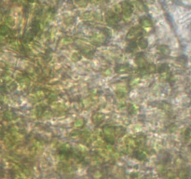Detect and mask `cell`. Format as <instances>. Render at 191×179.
I'll list each match as a JSON object with an SVG mask.
<instances>
[{
    "mask_svg": "<svg viewBox=\"0 0 191 179\" xmlns=\"http://www.w3.org/2000/svg\"><path fill=\"white\" fill-rule=\"evenodd\" d=\"M45 111H46V106H45L44 105H37V107H36V114H37V117L42 116L45 113Z\"/></svg>",
    "mask_w": 191,
    "mask_h": 179,
    "instance_id": "ac0fdd59",
    "label": "cell"
},
{
    "mask_svg": "<svg viewBox=\"0 0 191 179\" xmlns=\"http://www.w3.org/2000/svg\"><path fill=\"white\" fill-rule=\"evenodd\" d=\"M73 125L75 128H82L85 125V120L83 119H78L77 120H75Z\"/></svg>",
    "mask_w": 191,
    "mask_h": 179,
    "instance_id": "44dd1931",
    "label": "cell"
},
{
    "mask_svg": "<svg viewBox=\"0 0 191 179\" xmlns=\"http://www.w3.org/2000/svg\"><path fill=\"white\" fill-rule=\"evenodd\" d=\"M104 140L110 145H113L116 137V128L112 126H105L103 129Z\"/></svg>",
    "mask_w": 191,
    "mask_h": 179,
    "instance_id": "6da1fadb",
    "label": "cell"
},
{
    "mask_svg": "<svg viewBox=\"0 0 191 179\" xmlns=\"http://www.w3.org/2000/svg\"><path fill=\"white\" fill-rule=\"evenodd\" d=\"M80 58H81V56H80L79 53L75 52V53L72 55V61H73V62H78V61L80 60Z\"/></svg>",
    "mask_w": 191,
    "mask_h": 179,
    "instance_id": "484cf974",
    "label": "cell"
},
{
    "mask_svg": "<svg viewBox=\"0 0 191 179\" xmlns=\"http://www.w3.org/2000/svg\"><path fill=\"white\" fill-rule=\"evenodd\" d=\"M121 12L123 13V16L125 18H130V16H132V14H133V7H132V5H130L129 2L127 1H124L121 3Z\"/></svg>",
    "mask_w": 191,
    "mask_h": 179,
    "instance_id": "277c9868",
    "label": "cell"
},
{
    "mask_svg": "<svg viewBox=\"0 0 191 179\" xmlns=\"http://www.w3.org/2000/svg\"><path fill=\"white\" fill-rule=\"evenodd\" d=\"M57 169H58L59 171L63 172V173H67V172H71L73 168H72L71 165L68 164V163H65L63 161H61V162L58 163Z\"/></svg>",
    "mask_w": 191,
    "mask_h": 179,
    "instance_id": "30bf717a",
    "label": "cell"
},
{
    "mask_svg": "<svg viewBox=\"0 0 191 179\" xmlns=\"http://www.w3.org/2000/svg\"><path fill=\"white\" fill-rule=\"evenodd\" d=\"M135 63H136V64L139 66V67H144V66H145L147 64V60H145V57H144V55L143 53H138L136 55V58H135Z\"/></svg>",
    "mask_w": 191,
    "mask_h": 179,
    "instance_id": "9c48e42d",
    "label": "cell"
},
{
    "mask_svg": "<svg viewBox=\"0 0 191 179\" xmlns=\"http://www.w3.org/2000/svg\"><path fill=\"white\" fill-rule=\"evenodd\" d=\"M141 25H142V27L144 29H148L152 26V23H151V21L147 18V17H144L143 19H141Z\"/></svg>",
    "mask_w": 191,
    "mask_h": 179,
    "instance_id": "5bb4252c",
    "label": "cell"
},
{
    "mask_svg": "<svg viewBox=\"0 0 191 179\" xmlns=\"http://www.w3.org/2000/svg\"><path fill=\"white\" fill-rule=\"evenodd\" d=\"M130 70H132V67L128 64H118L116 66V68H115L116 73H118V74H125V73L130 72Z\"/></svg>",
    "mask_w": 191,
    "mask_h": 179,
    "instance_id": "ba28073f",
    "label": "cell"
},
{
    "mask_svg": "<svg viewBox=\"0 0 191 179\" xmlns=\"http://www.w3.org/2000/svg\"><path fill=\"white\" fill-rule=\"evenodd\" d=\"M14 117H16V115L13 114L12 112L11 111H7V112H5V114H4V119L6 120H12Z\"/></svg>",
    "mask_w": 191,
    "mask_h": 179,
    "instance_id": "ffe728a7",
    "label": "cell"
},
{
    "mask_svg": "<svg viewBox=\"0 0 191 179\" xmlns=\"http://www.w3.org/2000/svg\"><path fill=\"white\" fill-rule=\"evenodd\" d=\"M105 20H106V23L109 25H117L119 22V17H118V14L116 13L115 11H108L105 15Z\"/></svg>",
    "mask_w": 191,
    "mask_h": 179,
    "instance_id": "3957f363",
    "label": "cell"
},
{
    "mask_svg": "<svg viewBox=\"0 0 191 179\" xmlns=\"http://www.w3.org/2000/svg\"><path fill=\"white\" fill-rule=\"evenodd\" d=\"M29 2H34V1H36V0H28Z\"/></svg>",
    "mask_w": 191,
    "mask_h": 179,
    "instance_id": "f1b7e54d",
    "label": "cell"
},
{
    "mask_svg": "<svg viewBox=\"0 0 191 179\" xmlns=\"http://www.w3.org/2000/svg\"><path fill=\"white\" fill-rule=\"evenodd\" d=\"M128 110L130 114H133V113H135V111H136V108H135V106L133 105H130L128 107Z\"/></svg>",
    "mask_w": 191,
    "mask_h": 179,
    "instance_id": "83f0119b",
    "label": "cell"
},
{
    "mask_svg": "<svg viewBox=\"0 0 191 179\" xmlns=\"http://www.w3.org/2000/svg\"><path fill=\"white\" fill-rule=\"evenodd\" d=\"M7 89L9 91H13L14 90L17 89V84L15 82H9L8 85H7Z\"/></svg>",
    "mask_w": 191,
    "mask_h": 179,
    "instance_id": "d4e9b609",
    "label": "cell"
},
{
    "mask_svg": "<svg viewBox=\"0 0 191 179\" xmlns=\"http://www.w3.org/2000/svg\"><path fill=\"white\" fill-rule=\"evenodd\" d=\"M158 50L159 52V53H161L163 55H169L170 54V49L168 46L166 45H160L158 47Z\"/></svg>",
    "mask_w": 191,
    "mask_h": 179,
    "instance_id": "e0dca14e",
    "label": "cell"
},
{
    "mask_svg": "<svg viewBox=\"0 0 191 179\" xmlns=\"http://www.w3.org/2000/svg\"><path fill=\"white\" fill-rule=\"evenodd\" d=\"M31 31L35 34V35H37L38 32H39V30H40V23H38V21H33L32 24H31Z\"/></svg>",
    "mask_w": 191,
    "mask_h": 179,
    "instance_id": "2e32d148",
    "label": "cell"
},
{
    "mask_svg": "<svg viewBox=\"0 0 191 179\" xmlns=\"http://www.w3.org/2000/svg\"><path fill=\"white\" fill-rule=\"evenodd\" d=\"M105 35L104 32H101V31H96L93 35H92V39L95 41V43L97 44H102L105 41Z\"/></svg>",
    "mask_w": 191,
    "mask_h": 179,
    "instance_id": "8992f818",
    "label": "cell"
},
{
    "mask_svg": "<svg viewBox=\"0 0 191 179\" xmlns=\"http://www.w3.org/2000/svg\"><path fill=\"white\" fill-rule=\"evenodd\" d=\"M137 46L142 50H145L148 47V41L147 38L144 37H140L137 41Z\"/></svg>",
    "mask_w": 191,
    "mask_h": 179,
    "instance_id": "7c38bea8",
    "label": "cell"
},
{
    "mask_svg": "<svg viewBox=\"0 0 191 179\" xmlns=\"http://www.w3.org/2000/svg\"><path fill=\"white\" fill-rule=\"evenodd\" d=\"M0 34L1 35L4 37H8V35L11 34V29H9L8 25H5V24H2L1 27H0Z\"/></svg>",
    "mask_w": 191,
    "mask_h": 179,
    "instance_id": "9a60e30c",
    "label": "cell"
},
{
    "mask_svg": "<svg viewBox=\"0 0 191 179\" xmlns=\"http://www.w3.org/2000/svg\"><path fill=\"white\" fill-rule=\"evenodd\" d=\"M125 134V129L122 127H116V137H121Z\"/></svg>",
    "mask_w": 191,
    "mask_h": 179,
    "instance_id": "7402d4cb",
    "label": "cell"
},
{
    "mask_svg": "<svg viewBox=\"0 0 191 179\" xmlns=\"http://www.w3.org/2000/svg\"><path fill=\"white\" fill-rule=\"evenodd\" d=\"M92 121L95 125H100L103 123L104 120V115L103 113H100V112H95L92 115Z\"/></svg>",
    "mask_w": 191,
    "mask_h": 179,
    "instance_id": "52a82bcc",
    "label": "cell"
},
{
    "mask_svg": "<svg viewBox=\"0 0 191 179\" xmlns=\"http://www.w3.org/2000/svg\"><path fill=\"white\" fill-rule=\"evenodd\" d=\"M134 138H135V141H136L138 146H144L145 144V141H147V138H145V136L143 134H140L136 135Z\"/></svg>",
    "mask_w": 191,
    "mask_h": 179,
    "instance_id": "4fadbf2b",
    "label": "cell"
},
{
    "mask_svg": "<svg viewBox=\"0 0 191 179\" xmlns=\"http://www.w3.org/2000/svg\"><path fill=\"white\" fill-rule=\"evenodd\" d=\"M58 153H59L60 157H61L62 158H68L69 157L72 156V150L67 146L60 147L59 150H58Z\"/></svg>",
    "mask_w": 191,
    "mask_h": 179,
    "instance_id": "5b68a950",
    "label": "cell"
},
{
    "mask_svg": "<svg viewBox=\"0 0 191 179\" xmlns=\"http://www.w3.org/2000/svg\"><path fill=\"white\" fill-rule=\"evenodd\" d=\"M6 23L8 26H14L15 25V21L11 16H7L6 17Z\"/></svg>",
    "mask_w": 191,
    "mask_h": 179,
    "instance_id": "cb8c5ba5",
    "label": "cell"
},
{
    "mask_svg": "<svg viewBox=\"0 0 191 179\" xmlns=\"http://www.w3.org/2000/svg\"><path fill=\"white\" fill-rule=\"evenodd\" d=\"M135 48H136V44H135V43H130V44L128 46L127 50H129V52H133V50H135Z\"/></svg>",
    "mask_w": 191,
    "mask_h": 179,
    "instance_id": "4316f807",
    "label": "cell"
},
{
    "mask_svg": "<svg viewBox=\"0 0 191 179\" xmlns=\"http://www.w3.org/2000/svg\"><path fill=\"white\" fill-rule=\"evenodd\" d=\"M157 71L159 73V74H162V75H164V74H166L169 71V65L167 64H160L159 67H158V69H157Z\"/></svg>",
    "mask_w": 191,
    "mask_h": 179,
    "instance_id": "d6986e66",
    "label": "cell"
},
{
    "mask_svg": "<svg viewBox=\"0 0 191 179\" xmlns=\"http://www.w3.org/2000/svg\"><path fill=\"white\" fill-rule=\"evenodd\" d=\"M133 156L137 158L139 161H144L147 158V155L142 150H139V149H135L133 152Z\"/></svg>",
    "mask_w": 191,
    "mask_h": 179,
    "instance_id": "8fae6325",
    "label": "cell"
},
{
    "mask_svg": "<svg viewBox=\"0 0 191 179\" xmlns=\"http://www.w3.org/2000/svg\"><path fill=\"white\" fill-rule=\"evenodd\" d=\"M143 27L142 26H135V27H133V28H130V31L128 32L127 35H126V37L128 40H130V41H132V40H134V39H136L137 37H141L143 34Z\"/></svg>",
    "mask_w": 191,
    "mask_h": 179,
    "instance_id": "7a4b0ae2",
    "label": "cell"
},
{
    "mask_svg": "<svg viewBox=\"0 0 191 179\" xmlns=\"http://www.w3.org/2000/svg\"><path fill=\"white\" fill-rule=\"evenodd\" d=\"M92 18H93V15H92V12H90V11H86V12H84L81 15V19L82 20H86V21H88V20L92 19Z\"/></svg>",
    "mask_w": 191,
    "mask_h": 179,
    "instance_id": "603a6c76",
    "label": "cell"
}]
</instances>
